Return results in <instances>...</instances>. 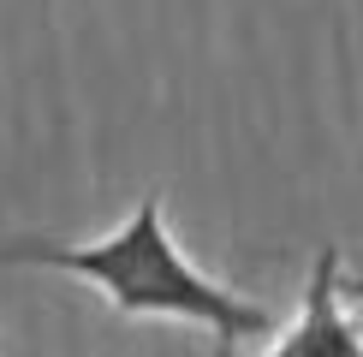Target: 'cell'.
<instances>
[{
	"instance_id": "cell-2",
	"label": "cell",
	"mask_w": 363,
	"mask_h": 357,
	"mask_svg": "<svg viewBox=\"0 0 363 357\" xmlns=\"http://www.w3.org/2000/svg\"><path fill=\"white\" fill-rule=\"evenodd\" d=\"M262 357H363V322L345 310V256L340 244H322L304 280L298 316L274 327V346Z\"/></svg>"
},
{
	"instance_id": "cell-3",
	"label": "cell",
	"mask_w": 363,
	"mask_h": 357,
	"mask_svg": "<svg viewBox=\"0 0 363 357\" xmlns=\"http://www.w3.org/2000/svg\"><path fill=\"white\" fill-rule=\"evenodd\" d=\"M345 286H352V280H345ZM352 292H357V298H363V280H357V286H352Z\"/></svg>"
},
{
	"instance_id": "cell-1",
	"label": "cell",
	"mask_w": 363,
	"mask_h": 357,
	"mask_svg": "<svg viewBox=\"0 0 363 357\" xmlns=\"http://www.w3.org/2000/svg\"><path fill=\"white\" fill-rule=\"evenodd\" d=\"M0 268H54L78 274L101 292V304L125 322H185L215 339V357H233L245 339H274V310L262 298H245L238 286L203 274L167 227L161 191H143L138 208L113 232L66 244V238H6Z\"/></svg>"
}]
</instances>
